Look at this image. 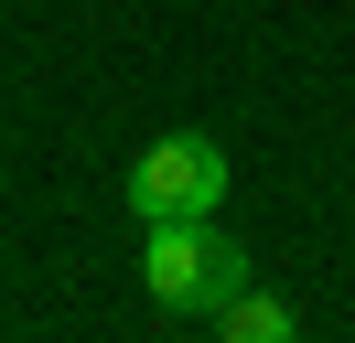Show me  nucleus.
I'll return each instance as SVG.
<instances>
[{
	"label": "nucleus",
	"instance_id": "f257e3e1",
	"mask_svg": "<svg viewBox=\"0 0 355 343\" xmlns=\"http://www.w3.org/2000/svg\"><path fill=\"white\" fill-rule=\"evenodd\" d=\"M140 279H151L162 311H205V322H216L226 300L248 290V247H237V236H216V214H194V225H151Z\"/></svg>",
	"mask_w": 355,
	"mask_h": 343
},
{
	"label": "nucleus",
	"instance_id": "7ed1b4c3",
	"mask_svg": "<svg viewBox=\"0 0 355 343\" xmlns=\"http://www.w3.org/2000/svg\"><path fill=\"white\" fill-rule=\"evenodd\" d=\"M216 343H302V322H291V300H269L259 279H248V290L216 311Z\"/></svg>",
	"mask_w": 355,
	"mask_h": 343
},
{
	"label": "nucleus",
	"instance_id": "f03ea898",
	"mask_svg": "<svg viewBox=\"0 0 355 343\" xmlns=\"http://www.w3.org/2000/svg\"><path fill=\"white\" fill-rule=\"evenodd\" d=\"M119 204L140 214V225H194V214L226 204V150L194 140V129H173V140H151L130 161V183H119Z\"/></svg>",
	"mask_w": 355,
	"mask_h": 343
}]
</instances>
